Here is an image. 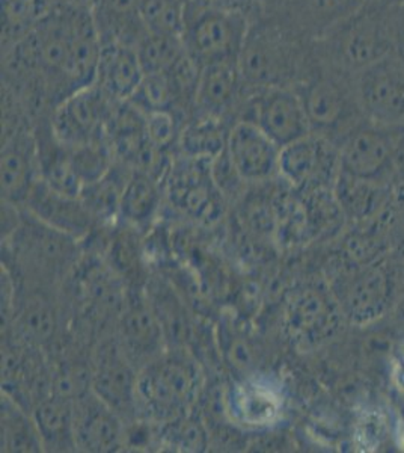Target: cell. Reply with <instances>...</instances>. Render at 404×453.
Masks as SVG:
<instances>
[{"instance_id":"e575fe53","label":"cell","mask_w":404,"mask_h":453,"mask_svg":"<svg viewBox=\"0 0 404 453\" xmlns=\"http://www.w3.org/2000/svg\"><path fill=\"white\" fill-rule=\"evenodd\" d=\"M21 330L27 337L36 342L47 340L53 333V318L50 310L38 301L26 305L21 313Z\"/></svg>"},{"instance_id":"30bf717a","label":"cell","mask_w":404,"mask_h":453,"mask_svg":"<svg viewBox=\"0 0 404 453\" xmlns=\"http://www.w3.org/2000/svg\"><path fill=\"white\" fill-rule=\"evenodd\" d=\"M210 159H194L179 155L171 160L168 194L177 209L194 221L211 224L219 219L224 194L216 185Z\"/></svg>"},{"instance_id":"ffe728a7","label":"cell","mask_w":404,"mask_h":453,"mask_svg":"<svg viewBox=\"0 0 404 453\" xmlns=\"http://www.w3.org/2000/svg\"><path fill=\"white\" fill-rule=\"evenodd\" d=\"M286 330L301 343H316L333 330L337 311L332 299L320 288L299 290L286 305Z\"/></svg>"},{"instance_id":"74e56055","label":"cell","mask_w":404,"mask_h":453,"mask_svg":"<svg viewBox=\"0 0 404 453\" xmlns=\"http://www.w3.org/2000/svg\"><path fill=\"white\" fill-rule=\"evenodd\" d=\"M397 166L404 171V124L397 127Z\"/></svg>"},{"instance_id":"8992f818","label":"cell","mask_w":404,"mask_h":453,"mask_svg":"<svg viewBox=\"0 0 404 453\" xmlns=\"http://www.w3.org/2000/svg\"><path fill=\"white\" fill-rule=\"evenodd\" d=\"M251 19L237 11L186 4L181 42L198 67L239 61Z\"/></svg>"},{"instance_id":"7402d4cb","label":"cell","mask_w":404,"mask_h":453,"mask_svg":"<svg viewBox=\"0 0 404 453\" xmlns=\"http://www.w3.org/2000/svg\"><path fill=\"white\" fill-rule=\"evenodd\" d=\"M136 381L130 358L123 348H109L93 375V392L109 407L123 416L124 412L136 411Z\"/></svg>"},{"instance_id":"603a6c76","label":"cell","mask_w":404,"mask_h":453,"mask_svg":"<svg viewBox=\"0 0 404 453\" xmlns=\"http://www.w3.org/2000/svg\"><path fill=\"white\" fill-rule=\"evenodd\" d=\"M389 281L384 269H365L344 284L341 305L350 319L367 322L384 313L388 304Z\"/></svg>"},{"instance_id":"d590c367","label":"cell","mask_w":404,"mask_h":453,"mask_svg":"<svg viewBox=\"0 0 404 453\" xmlns=\"http://www.w3.org/2000/svg\"><path fill=\"white\" fill-rule=\"evenodd\" d=\"M186 4H198V5L211 6L220 10L237 11L249 17L251 20L260 16L263 11H266L260 0H186Z\"/></svg>"},{"instance_id":"7c38bea8","label":"cell","mask_w":404,"mask_h":453,"mask_svg":"<svg viewBox=\"0 0 404 453\" xmlns=\"http://www.w3.org/2000/svg\"><path fill=\"white\" fill-rule=\"evenodd\" d=\"M339 171V150L322 134H308L281 149L279 175L293 191L322 189Z\"/></svg>"},{"instance_id":"5b68a950","label":"cell","mask_w":404,"mask_h":453,"mask_svg":"<svg viewBox=\"0 0 404 453\" xmlns=\"http://www.w3.org/2000/svg\"><path fill=\"white\" fill-rule=\"evenodd\" d=\"M200 390V372L185 354L160 356L143 365L136 381V410L151 422H168L190 412Z\"/></svg>"},{"instance_id":"f1b7e54d","label":"cell","mask_w":404,"mask_h":453,"mask_svg":"<svg viewBox=\"0 0 404 453\" xmlns=\"http://www.w3.org/2000/svg\"><path fill=\"white\" fill-rule=\"evenodd\" d=\"M231 411L243 425L264 426L273 422L281 410L279 397L258 382H243L231 393Z\"/></svg>"},{"instance_id":"ba28073f","label":"cell","mask_w":404,"mask_h":453,"mask_svg":"<svg viewBox=\"0 0 404 453\" xmlns=\"http://www.w3.org/2000/svg\"><path fill=\"white\" fill-rule=\"evenodd\" d=\"M339 173L376 181L397 166V127L363 119L338 142Z\"/></svg>"},{"instance_id":"cb8c5ba5","label":"cell","mask_w":404,"mask_h":453,"mask_svg":"<svg viewBox=\"0 0 404 453\" xmlns=\"http://www.w3.org/2000/svg\"><path fill=\"white\" fill-rule=\"evenodd\" d=\"M93 14L102 42L138 47L149 32L142 20L139 0H97Z\"/></svg>"},{"instance_id":"5bb4252c","label":"cell","mask_w":404,"mask_h":453,"mask_svg":"<svg viewBox=\"0 0 404 453\" xmlns=\"http://www.w3.org/2000/svg\"><path fill=\"white\" fill-rule=\"evenodd\" d=\"M225 150L246 183H263L279 174L281 147L251 121L232 124Z\"/></svg>"},{"instance_id":"1f68e13d","label":"cell","mask_w":404,"mask_h":453,"mask_svg":"<svg viewBox=\"0 0 404 453\" xmlns=\"http://www.w3.org/2000/svg\"><path fill=\"white\" fill-rule=\"evenodd\" d=\"M157 437L164 448L177 452H205L210 444V435L204 423L190 412L160 423Z\"/></svg>"},{"instance_id":"9c48e42d","label":"cell","mask_w":404,"mask_h":453,"mask_svg":"<svg viewBox=\"0 0 404 453\" xmlns=\"http://www.w3.org/2000/svg\"><path fill=\"white\" fill-rule=\"evenodd\" d=\"M363 117L385 127L404 124V62L394 53L382 58L354 76Z\"/></svg>"},{"instance_id":"277c9868","label":"cell","mask_w":404,"mask_h":453,"mask_svg":"<svg viewBox=\"0 0 404 453\" xmlns=\"http://www.w3.org/2000/svg\"><path fill=\"white\" fill-rule=\"evenodd\" d=\"M302 100L312 134L338 145L363 117L354 87V76L329 65L312 50L294 85Z\"/></svg>"},{"instance_id":"d4e9b609","label":"cell","mask_w":404,"mask_h":453,"mask_svg":"<svg viewBox=\"0 0 404 453\" xmlns=\"http://www.w3.org/2000/svg\"><path fill=\"white\" fill-rule=\"evenodd\" d=\"M34 420L47 450H72L74 441V401L50 393L34 408Z\"/></svg>"},{"instance_id":"6da1fadb","label":"cell","mask_w":404,"mask_h":453,"mask_svg":"<svg viewBox=\"0 0 404 453\" xmlns=\"http://www.w3.org/2000/svg\"><path fill=\"white\" fill-rule=\"evenodd\" d=\"M35 62L57 109L95 82L102 38L87 6L53 2L35 29L20 40Z\"/></svg>"},{"instance_id":"836d02e7","label":"cell","mask_w":404,"mask_h":453,"mask_svg":"<svg viewBox=\"0 0 404 453\" xmlns=\"http://www.w3.org/2000/svg\"><path fill=\"white\" fill-rule=\"evenodd\" d=\"M187 119L179 113L169 111L145 113V126L149 140L157 149L169 151L172 147H177L179 134Z\"/></svg>"},{"instance_id":"2e32d148","label":"cell","mask_w":404,"mask_h":453,"mask_svg":"<svg viewBox=\"0 0 404 453\" xmlns=\"http://www.w3.org/2000/svg\"><path fill=\"white\" fill-rule=\"evenodd\" d=\"M40 179L34 126L2 136V196L5 203L27 200Z\"/></svg>"},{"instance_id":"f546056e","label":"cell","mask_w":404,"mask_h":453,"mask_svg":"<svg viewBox=\"0 0 404 453\" xmlns=\"http://www.w3.org/2000/svg\"><path fill=\"white\" fill-rule=\"evenodd\" d=\"M42 449L34 416L29 418L10 395H2V452H42Z\"/></svg>"},{"instance_id":"83f0119b","label":"cell","mask_w":404,"mask_h":453,"mask_svg":"<svg viewBox=\"0 0 404 453\" xmlns=\"http://www.w3.org/2000/svg\"><path fill=\"white\" fill-rule=\"evenodd\" d=\"M160 200L159 179L149 173L133 170L124 188L119 217L130 226H147L159 211Z\"/></svg>"},{"instance_id":"52a82bcc","label":"cell","mask_w":404,"mask_h":453,"mask_svg":"<svg viewBox=\"0 0 404 453\" xmlns=\"http://www.w3.org/2000/svg\"><path fill=\"white\" fill-rule=\"evenodd\" d=\"M240 119L256 124L281 149L311 134L302 100L293 87L251 89Z\"/></svg>"},{"instance_id":"8d00e7d4","label":"cell","mask_w":404,"mask_h":453,"mask_svg":"<svg viewBox=\"0 0 404 453\" xmlns=\"http://www.w3.org/2000/svg\"><path fill=\"white\" fill-rule=\"evenodd\" d=\"M393 53L404 62V2L393 5Z\"/></svg>"},{"instance_id":"3957f363","label":"cell","mask_w":404,"mask_h":453,"mask_svg":"<svg viewBox=\"0 0 404 453\" xmlns=\"http://www.w3.org/2000/svg\"><path fill=\"white\" fill-rule=\"evenodd\" d=\"M312 50L323 62L356 76L393 53V5L385 0H370L314 38Z\"/></svg>"},{"instance_id":"ac0fdd59","label":"cell","mask_w":404,"mask_h":453,"mask_svg":"<svg viewBox=\"0 0 404 453\" xmlns=\"http://www.w3.org/2000/svg\"><path fill=\"white\" fill-rule=\"evenodd\" d=\"M26 206L38 221L74 239L87 234L93 226V215L80 198L62 196L50 189L42 179L32 188Z\"/></svg>"},{"instance_id":"e0dca14e","label":"cell","mask_w":404,"mask_h":453,"mask_svg":"<svg viewBox=\"0 0 404 453\" xmlns=\"http://www.w3.org/2000/svg\"><path fill=\"white\" fill-rule=\"evenodd\" d=\"M121 340L128 358L145 360V365L162 356L166 337L149 295H132L124 304Z\"/></svg>"},{"instance_id":"f35d334b","label":"cell","mask_w":404,"mask_h":453,"mask_svg":"<svg viewBox=\"0 0 404 453\" xmlns=\"http://www.w3.org/2000/svg\"><path fill=\"white\" fill-rule=\"evenodd\" d=\"M51 2H68V4H76V5L87 6L93 11L94 5L97 0H51Z\"/></svg>"},{"instance_id":"4dcf8cb0","label":"cell","mask_w":404,"mask_h":453,"mask_svg":"<svg viewBox=\"0 0 404 453\" xmlns=\"http://www.w3.org/2000/svg\"><path fill=\"white\" fill-rule=\"evenodd\" d=\"M51 4V0H2V49L29 35Z\"/></svg>"},{"instance_id":"484cf974","label":"cell","mask_w":404,"mask_h":453,"mask_svg":"<svg viewBox=\"0 0 404 453\" xmlns=\"http://www.w3.org/2000/svg\"><path fill=\"white\" fill-rule=\"evenodd\" d=\"M232 123L225 119L192 115L179 134V155L194 159L215 160L226 149Z\"/></svg>"},{"instance_id":"d6986e66","label":"cell","mask_w":404,"mask_h":453,"mask_svg":"<svg viewBox=\"0 0 404 453\" xmlns=\"http://www.w3.org/2000/svg\"><path fill=\"white\" fill-rule=\"evenodd\" d=\"M370 0H279L273 8L301 35L314 40L367 5Z\"/></svg>"},{"instance_id":"60d3db41","label":"cell","mask_w":404,"mask_h":453,"mask_svg":"<svg viewBox=\"0 0 404 453\" xmlns=\"http://www.w3.org/2000/svg\"><path fill=\"white\" fill-rule=\"evenodd\" d=\"M385 2H388L391 5H395V4H400V2H404V0H385Z\"/></svg>"},{"instance_id":"4fadbf2b","label":"cell","mask_w":404,"mask_h":453,"mask_svg":"<svg viewBox=\"0 0 404 453\" xmlns=\"http://www.w3.org/2000/svg\"><path fill=\"white\" fill-rule=\"evenodd\" d=\"M251 88L241 78L239 61L219 62L201 68L194 115L236 123Z\"/></svg>"},{"instance_id":"d6a6232c","label":"cell","mask_w":404,"mask_h":453,"mask_svg":"<svg viewBox=\"0 0 404 453\" xmlns=\"http://www.w3.org/2000/svg\"><path fill=\"white\" fill-rule=\"evenodd\" d=\"M139 61L142 65L143 74H159L168 72L169 68L185 55V46L181 36L164 35L147 32L138 47Z\"/></svg>"},{"instance_id":"7a4b0ae2","label":"cell","mask_w":404,"mask_h":453,"mask_svg":"<svg viewBox=\"0 0 404 453\" xmlns=\"http://www.w3.org/2000/svg\"><path fill=\"white\" fill-rule=\"evenodd\" d=\"M311 42L275 11H263L251 20L241 47V78L251 89L294 87L307 65Z\"/></svg>"},{"instance_id":"44dd1931","label":"cell","mask_w":404,"mask_h":453,"mask_svg":"<svg viewBox=\"0 0 404 453\" xmlns=\"http://www.w3.org/2000/svg\"><path fill=\"white\" fill-rule=\"evenodd\" d=\"M142 65L136 47L117 42H102L95 85L115 102H128L142 82Z\"/></svg>"},{"instance_id":"4316f807","label":"cell","mask_w":404,"mask_h":453,"mask_svg":"<svg viewBox=\"0 0 404 453\" xmlns=\"http://www.w3.org/2000/svg\"><path fill=\"white\" fill-rule=\"evenodd\" d=\"M132 171L130 166L117 160L106 174L83 186L80 200L94 219L111 221L118 217L121 196Z\"/></svg>"},{"instance_id":"8fae6325","label":"cell","mask_w":404,"mask_h":453,"mask_svg":"<svg viewBox=\"0 0 404 453\" xmlns=\"http://www.w3.org/2000/svg\"><path fill=\"white\" fill-rule=\"evenodd\" d=\"M117 104L93 83L57 104L50 117L51 130L65 147L103 140Z\"/></svg>"},{"instance_id":"9a60e30c","label":"cell","mask_w":404,"mask_h":453,"mask_svg":"<svg viewBox=\"0 0 404 453\" xmlns=\"http://www.w3.org/2000/svg\"><path fill=\"white\" fill-rule=\"evenodd\" d=\"M121 416L91 390L74 401V441L83 452H112L124 443Z\"/></svg>"},{"instance_id":"ab89813d","label":"cell","mask_w":404,"mask_h":453,"mask_svg":"<svg viewBox=\"0 0 404 453\" xmlns=\"http://www.w3.org/2000/svg\"><path fill=\"white\" fill-rule=\"evenodd\" d=\"M262 5L264 6V10H273L278 5L279 0H260Z\"/></svg>"}]
</instances>
